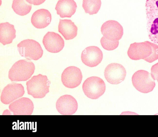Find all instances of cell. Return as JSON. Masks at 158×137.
<instances>
[{
    "mask_svg": "<svg viewBox=\"0 0 158 137\" xmlns=\"http://www.w3.org/2000/svg\"><path fill=\"white\" fill-rule=\"evenodd\" d=\"M127 54L132 60L152 63L158 59V45L149 41L135 42L130 44Z\"/></svg>",
    "mask_w": 158,
    "mask_h": 137,
    "instance_id": "cell-1",
    "label": "cell"
},
{
    "mask_svg": "<svg viewBox=\"0 0 158 137\" xmlns=\"http://www.w3.org/2000/svg\"><path fill=\"white\" fill-rule=\"evenodd\" d=\"M145 7L148 37L158 44V0H146Z\"/></svg>",
    "mask_w": 158,
    "mask_h": 137,
    "instance_id": "cell-2",
    "label": "cell"
},
{
    "mask_svg": "<svg viewBox=\"0 0 158 137\" xmlns=\"http://www.w3.org/2000/svg\"><path fill=\"white\" fill-rule=\"evenodd\" d=\"M35 67L28 59H21L16 62L8 72V78L11 81H24L29 79L34 73Z\"/></svg>",
    "mask_w": 158,
    "mask_h": 137,
    "instance_id": "cell-3",
    "label": "cell"
},
{
    "mask_svg": "<svg viewBox=\"0 0 158 137\" xmlns=\"http://www.w3.org/2000/svg\"><path fill=\"white\" fill-rule=\"evenodd\" d=\"M51 84L47 76L39 74L32 77L26 83L28 95L34 98H43L49 92Z\"/></svg>",
    "mask_w": 158,
    "mask_h": 137,
    "instance_id": "cell-4",
    "label": "cell"
},
{
    "mask_svg": "<svg viewBox=\"0 0 158 137\" xmlns=\"http://www.w3.org/2000/svg\"><path fill=\"white\" fill-rule=\"evenodd\" d=\"M20 55L27 59L37 60L42 56L43 50L40 43L33 39H26L17 45Z\"/></svg>",
    "mask_w": 158,
    "mask_h": 137,
    "instance_id": "cell-5",
    "label": "cell"
},
{
    "mask_svg": "<svg viewBox=\"0 0 158 137\" xmlns=\"http://www.w3.org/2000/svg\"><path fill=\"white\" fill-rule=\"evenodd\" d=\"M82 88L87 97L95 99H98L103 94L106 87L105 82L101 78L97 76H91L84 81Z\"/></svg>",
    "mask_w": 158,
    "mask_h": 137,
    "instance_id": "cell-6",
    "label": "cell"
},
{
    "mask_svg": "<svg viewBox=\"0 0 158 137\" xmlns=\"http://www.w3.org/2000/svg\"><path fill=\"white\" fill-rule=\"evenodd\" d=\"M151 74L144 70H139L135 72L132 77V84L135 88L139 92L147 93L152 91L156 84Z\"/></svg>",
    "mask_w": 158,
    "mask_h": 137,
    "instance_id": "cell-7",
    "label": "cell"
},
{
    "mask_svg": "<svg viewBox=\"0 0 158 137\" xmlns=\"http://www.w3.org/2000/svg\"><path fill=\"white\" fill-rule=\"evenodd\" d=\"M104 75L108 83L112 84H117L124 80L126 75V71L122 65L112 63L106 67Z\"/></svg>",
    "mask_w": 158,
    "mask_h": 137,
    "instance_id": "cell-8",
    "label": "cell"
},
{
    "mask_svg": "<svg viewBox=\"0 0 158 137\" xmlns=\"http://www.w3.org/2000/svg\"><path fill=\"white\" fill-rule=\"evenodd\" d=\"M82 75L81 70L74 66H69L63 72L61 80L63 85L69 88L78 87L81 83Z\"/></svg>",
    "mask_w": 158,
    "mask_h": 137,
    "instance_id": "cell-9",
    "label": "cell"
},
{
    "mask_svg": "<svg viewBox=\"0 0 158 137\" xmlns=\"http://www.w3.org/2000/svg\"><path fill=\"white\" fill-rule=\"evenodd\" d=\"M25 91L23 85L20 83H12L7 85L2 91L1 101L5 104H9L14 100L22 97Z\"/></svg>",
    "mask_w": 158,
    "mask_h": 137,
    "instance_id": "cell-10",
    "label": "cell"
},
{
    "mask_svg": "<svg viewBox=\"0 0 158 137\" xmlns=\"http://www.w3.org/2000/svg\"><path fill=\"white\" fill-rule=\"evenodd\" d=\"M103 53L98 46H91L85 48L82 51L81 58L82 62L85 65L90 67L97 66L102 61Z\"/></svg>",
    "mask_w": 158,
    "mask_h": 137,
    "instance_id": "cell-11",
    "label": "cell"
},
{
    "mask_svg": "<svg viewBox=\"0 0 158 137\" xmlns=\"http://www.w3.org/2000/svg\"><path fill=\"white\" fill-rule=\"evenodd\" d=\"M101 31L104 37L113 41L119 40L123 34L122 26L118 22L114 20L104 22L101 26Z\"/></svg>",
    "mask_w": 158,
    "mask_h": 137,
    "instance_id": "cell-12",
    "label": "cell"
},
{
    "mask_svg": "<svg viewBox=\"0 0 158 137\" xmlns=\"http://www.w3.org/2000/svg\"><path fill=\"white\" fill-rule=\"evenodd\" d=\"M56 108L58 111L62 115H72L77 110V103L72 95H65L61 96L57 99Z\"/></svg>",
    "mask_w": 158,
    "mask_h": 137,
    "instance_id": "cell-13",
    "label": "cell"
},
{
    "mask_svg": "<svg viewBox=\"0 0 158 137\" xmlns=\"http://www.w3.org/2000/svg\"><path fill=\"white\" fill-rule=\"evenodd\" d=\"M43 43L45 49L52 53H57L61 51L64 46V42L58 34L48 32L44 36Z\"/></svg>",
    "mask_w": 158,
    "mask_h": 137,
    "instance_id": "cell-14",
    "label": "cell"
},
{
    "mask_svg": "<svg viewBox=\"0 0 158 137\" xmlns=\"http://www.w3.org/2000/svg\"><path fill=\"white\" fill-rule=\"evenodd\" d=\"M9 108L14 115H31L33 111L34 105L29 98L22 97L10 103Z\"/></svg>",
    "mask_w": 158,
    "mask_h": 137,
    "instance_id": "cell-15",
    "label": "cell"
},
{
    "mask_svg": "<svg viewBox=\"0 0 158 137\" xmlns=\"http://www.w3.org/2000/svg\"><path fill=\"white\" fill-rule=\"evenodd\" d=\"M51 14L47 10L41 9L37 10L32 14L31 21L32 25L38 29L44 28L50 23Z\"/></svg>",
    "mask_w": 158,
    "mask_h": 137,
    "instance_id": "cell-16",
    "label": "cell"
},
{
    "mask_svg": "<svg viewBox=\"0 0 158 137\" xmlns=\"http://www.w3.org/2000/svg\"><path fill=\"white\" fill-rule=\"evenodd\" d=\"M77 6L74 0H59L55 9L61 18H71L76 11Z\"/></svg>",
    "mask_w": 158,
    "mask_h": 137,
    "instance_id": "cell-17",
    "label": "cell"
},
{
    "mask_svg": "<svg viewBox=\"0 0 158 137\" xmlns=\"http://www.w3.org/2000/svg\"><path fill=\"white\" fill-rule=\"evenodd\" d=\"M58 30L66 40H69L77 36L78 28L71 20L60 19Z\"/></svg>",
    "mask_w": 158,
    "mask_h": 137,
    "instance_id": "cell-18",
    "label": "cell"
},
{
    "mask_svg": "<svg viewBox=\"0 0 158 137\" xmlns=\"http://www.w3.org/2000/svg\"><path fill=\"white\" fill-rule=\"evenodd\" d=\"M16 37L14 25L8 22L0 24V42L3 45L11 43Z\"/></svg>",
    "mask_w": 158,
    "mask_h": 137,
    "instance_id": "cell-19",
    "label": "cell"
},
{
    "mask_svg": "<svg viewBox=\"0 0 158 137\" xmlns=\"http://www.w3.org/2000/svg\"><path fill=\"white\" fill-rule=\"evenodd\" d=\"M12 8L17 14L23 16L30 12L32 6L26 0H13Z\"/></svg>",
    "mask_w": 158,
    "mask_h": 137,
    "instance_id": "cell-20",
    "label": "cell"
},
{
    "mask_svg": "<svg viewBox=\"0 0 158 137\" xmlns=\"http://www.w3.org/2000/svg\"><path fill=\"white\" fill-rule=\"evenodd\" d=\"M101 4V0H83L82 7L86 13L91 15L98 13Z\"/></svg>",
    "mask_w": 158,
    "mask_h": 137,
    "instance_id": "cell-21",
    "label": "cell"
},
{
    "mask_svg": "<svg viewBox=\"0 0 158 137\" xmlns=\"http://www.w3.org/2000/svg\"><path fill=\"white\" fill-rule=\"evenodd\" d=\"M100 42L102 47L107 50H112L118 47L119 44L118 40L113 41L109 39L104 36L100 40Z\"/></svg>",
    "mask_w": 158,
    "mask_h": 137,
    "instance_id": "cell-22",
    "label": "cell"
},
{
    "mask_svg": "<svg viewBox=\"0 0 158 137\" xmlns=\"http://www.w3.org/2000/svg\"><path fill=\"white\" fill-rule=\"evenodd\" d=\"M151 74L153 79L156 80L158 82V62L152 66Z\"/></svg>",
    "mask_w": 158,
    "mask_h": 137,
    "instance_id": "cell-23",
    "label": "cell"
},
{
    "mask_svg": "<svg viewBox=\"0 0 158 137\" xmlns=\"http://www.w3.org/2000/svg\"><path fill=\"white\" fill-rule=\"evenodd\" d=\"M26 1L30 4L37 6L40 5L43 3L46 0H26Z\"/></svg>",
    "mask_w": 158,
    "mask_h": 137,
    "instance_id": "cell-24",
    "label": "cell"
}]
</instances>
